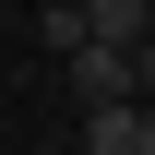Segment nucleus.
I'll return each mask as SVG.
<instances>
[{
	"label": "nucleus",
	"instance_id": "nucleus-2",
	"mask_svg": "<svg viewBox=\"0 0 155 155\" xmlns=\"http://www.w3.org/2000/svg\"><path fill=\"white\" fill-rule=\"evenodd\" d=\"M84 155H143V96H119V107H84Z\"/></svg>",
	"mask_w": 155,
	"mask_h": 155
},
{
	"label": "nucleus",
	"instance_id": "nucleus-3",
	"mask_svg": "<svg viewBox=\"0 0 155 155\" xmlns=\"http://www.w3.org/2000/svg\"><path fill=\"white\" fill-rule=\"evenodd\" d=\"M72 12H84V36H107V48H143L155 0H72Z\"/></svg>",
	"mask_w": 155,
	"mask_h": 155
},
{
	"label": "nucleus",
	"instance_id": "nucleus-4",
	"mask_svg": "<svg viewBox=\"0 0 155 155\" xmlns=\"http://www.w3.org/2000/svg\"><path fill=\"white\" fill-rule=\"evenodd\" d=\"M143 155H155V107H143Z\"/></svg>",
	"mask_w": 155,
	"mask_h": 155
},
{
	"label": "nucleus",
	"instance_id": "nucleus-1",
	"mask_svg": "<svg viewBox=\"0 0 155 155\" xmlns=\"http://www.w3.org/2000/svg\"><path fill=\"white\" fill-rule=\"evenodd\" d=\"M60 72H72V96H84V107H119V96H143V60H131V48H107V36L60 48Z\"/></svg>",
	"mask_w": 155,
	"mask_h": 155
}]
</instances>
